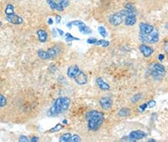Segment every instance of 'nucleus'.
Wrapping results in <instances>:
<instances>
[{
    "label": "nucleus",
    "instance_id": "5",
    "mask_svg": "<svg viewBox=\"0 0 168 142\" xmlns=\"http://www.w3.org/2000/svg\"><path fill=\"white\" fill-rule=\"evenodd\" d=\"M109 22L110 24L114 26H118L120 25L124 22V17L120 14L119 12L115 13V14H111L109 17Z\"/></svg>",
    "mask_w": 168,
    "mask_h": 142
},
{
    "label": "nucleus",
    "instance_id": "13",
    "mask_svg": "<svg viewBox=\"0 0 168 142\" xmlns=\"http://www.w3.org/2000/svg\"><path fill=\"white\" fill-rule=\"evenodd\" d=\"M96 84H97V86L98 87L100 90H102V91H109V90H110V86H109V83H106L101 77L96 78Z\"/></svg>",
    "mask_w": 168,
    "mask_h": 142
},
{
    "label": "nucleus",
    "instance_id": "44",
    "mask_svg": "<svg viewBox=\"0 0 168 142\" xmlns=\"http://www.w3.org/2000/svg\"><path fill=\"white\" fill-rule=\"evenodd\" d=\"M148 142H155V140H154V139H150V140L148 141Z\"/></svg>",
    "mask_w": 168,
    "mask_h": 142
},
{
    "label": "nucleus",
    "instance_id": "4",
    "mask_svg": "<svg viewBox=\"0 0 168 142\" xmlns=\"http://www.w3.org/2000/svg\"><path fill=\"white\" fill-rule=\"evenodd\" d=\"M113 98L110 96H104L99 99V105L104 110H109L113 107Z\"/></svg>",
    "mask_w": 168,
    "mask_h": 142
},
{
    "label": "nucleus",
    "instance_id": "31",
    "mask_svg": "<svg viewBox=\"0 0 168 142\" xmlns=\"http://www.w3.org/2000/svg\"><path fill=\"white\" fill-rule=\"evenodd\" d=\"M81 141H82V140H81L80 135H77V134L73 135L72 137H71V140H70V141L72 142H80Z\"/></svg>",
    "mask_w": 168,
    "mask_h": 142
},
{
    "label": "nucleus",
    "instance_id": "35",
    "mask_svg": "<svg viewBox=\"0 0 168 142\" xmlns=\"http://www.w3.org/2000/svg\"><path fill=\"white\" fill-rule=\"evenodd\" d=\"M20 142H28L30 141V140L28 139V137L26 135H21L19 137V140Z\"/></svg>",
    "mask_w": 168,
    "mask_h": 142
},
{
    "label": "nucleus",
    "instance_id": "33",
    "mask_svg": "<svg viewBox=\"0 0 168 142\" xmlns=\"http://www.w3.org/2000/svg\"><path fill=\"white\" fill-rule=\"evenodd\" d=\"M97 41H98L97 38H88V39L87 40V43H88V44H90V45H94Z\"/></svg>",
    "mask_w": 168,
    "mask_h": 142
},
{
    "label": "nucleus",
    "instance_id": "27",
    "mask_svg": "<svg viewBox=\"0 0 168 142\" xmlns=\"http://www.w3.org/2000/svg\"><path fill=\"white\" fill-rule=\"evenodd\" d=\"M124 8H125V9L130 10V11H131V12L137 13L136 8H135V6L134 5V4H132V3H126V4H124Z\"/></svg>",
    "mask_w": 168,
    "mask_h": 142
},
{
    "label": "nucleus",
    "instance_id": "24",
    "mask_svg": "<svg viewBox=\"0 0 168 142\" xmlns=\"http://www.w3.org/2000/svg\"><path fill=\"white\" fill-rule=\"evenodd\" d=\"M82 24H83V22L81 20H73V21H71V22L67 24V27L69 28V29H72L73 26H77L78 27Z\"/></svg>",
    "mask_w": 168,
    "mask_h": 142
},
{
    "label": "nucleus",
    "instance_id": "11",
    "mask_svg": "<svg viewBox=\"0 0 168 142\" xmlns=\"http://www.w3.org/2000/svg\"><path fill=\"white\" fill-rule=\"evenodd\" d=\"M6 19H7L8 22L13 24H21L24 22V18L22 17H20L18 14H15V13L6 15Z\"/></svg>",
    "mask_w": 168,
    "mask_h": 142
},
{
    "label": "nucleus",
    "instance_id": "16",
    "mask_svg": "<svg viewBox=\"0 0 168 142\" xmlns=\"http://www.w3.org/2000/svg\"><path fill=\"white\" fill-rule=\"evenodd\" d=\"M36 35L40 42L46 43L47 41V40H48V33L46 32L45 30H43V29L38 30L36 31Z\"/></svg>",
    "mask_w": 168,
    "mask_h": 142
},
{
    "label": "nucleus",
    "instance_id": "21",
    "mask_svg": "<svg viewBox=\"0 0 168 142\" xmlns=\"http://www.w3.org/2000/svg\"><path fill=\"white\" fill-rule=\"evenodd\" d=\"M37 55H38V56H39L41 60H44V61L49 60V57H48V55H47L46 50L40 49V50L37 51Z\"/></svg>",
    "mask_w": 168,
    "mask_h": 142
},
{
    "label": "nucleus",
    "instance_id": "25",
    "mask_svg": "<svg viewBox=\"0 0 168 142\" xmlns=\"http://www.w3.org/2000/svg\"><path fill=\"white\" fill-rule=\"evenodd\" d=\"M96 46H101L103 47H108L110 45L109 41H105V40H98L96 43L94 44Z\"/></svg>",
    "mask_w": 168,
    "mask_h": 142
},
{
    "label": "nucleus",
    "instance_id": "14",
    "mask_svg": "<svg viewBox=\"0 0 168 142\" xmlns=\"http://www.w3.org/2000/svg\"><path fill=\"white\" fill-rule=\"evenodd\" d=\"M47 3H48V5L50 6V8L52 10H57V11H60V12L64 11L65 8L61 4L59 1L56 2V0H47Z\"/></svg>",
    "mask_w": 168,
    "mask_h": 142
},
{
    "label": "nucleus",
    "instance_id": "18",
    "mask_svg": "<svg viewBox=\"0 0 168 142\" xmlns=\"http://www.w3.org/2000/svg\"><path fill=\"white\" fill-rule=\"evenodd\" d=\"M78 29H79V31L83 34V35H90L92 33V30L88 26H87L85 24L83 23L82 24H80L78 26Z\"/></svg>",
    "mask_w": 168,
    "mask_h": 142
},
{
    "label": "nucleus",
    "instance_id": "8",
    "mask_svg": "<svg viewBox=\"0 0 168 142\" xmlns=\"http://www.w3.org/2000/svg\"><path fill=\"white\" fill-rule=\"evenodd\" d=\"M73 79L77 85H85L87 83V76L82 70L74 77Z\"/></svg>",
    "mask_w": 168,
    "mask_h": 142
},
{
    "label": "nucleus",
    "instance_id": "42",
    "mask_svg": "<svg viewBox=\"0 0 168 142\" xmlns=\"http://www.w3.org/2000/svg\"><path fill=\"white\" fill-rule=\"evenodd\" d=\"M47 22H48L49 24H53V19L51 18H48V20H47Z\"/></svg>",
    "mask_w": 168,
    "mask_h": 142
},
{
    "label": "nucleus",
    "instance_id": "28",
    "mask_svg": "<svg viewBox=\"0 0 168 142\" xmlns=\"http://www.w3.org/2000/svg\"><path fill=\"white\" fill-rule=\"evenodd\" d=\"M6 104H7V98H5L4 94L0 93V109L5 107Z\"/></svg>",
    "mask_w": 168,
    "mask_h": 142
},
{
    "label": "nucleus",
    "instance_id": "10",
    "mask_svg": "<svg viewBox=\"0 0 168 142\" xmlns=\"http://www.w3.org/2000/svg\"><path fill=\"white\" fill-rule=\"evenodd\" d=\"M139 50L141 51V53L144 55L145 57H150V55L154 53V49L153 47L148 46L146 44H141L139 46Z\"/></svg>",
    "mask_w": 168,
    "mask_h": 142
},
{
    "label": "nucleus",
    "instance_id": "41",
    "mask_svg": "<svg viewBox=\"0 0 168 142\" xmlns=\"http://www.w3.org/2000/svg\"><path fill=\"white\" fill-rule=\"evenodd\" d=\"M52 36H53V37L57 36V31H56V29H52Z\"/></svg>",
    "mask_w": 168,
    "mask_h": 142
},
{
    "label": "nucleus",
    "instance_id": "20",
    "mask_svg": "<svg viewBox=\"0 0 168 142\" xmlns=\"http://www.w3.org/2000/svg\"><path fill=\"white\" fill-rule=\"evenodd\" d=\"M72 134L71 133H64L63 135H61L59 138V141L60 142H69L70 140H71V137H72Z\"/></svg>",
    "mask_w": 168,
    "mask_h": 142
},
{
    "label": "nucleus",
    "instance_id": "30",
    "mask_svg": "<svg viewBox=\"0 0 168 142\" xmlns=\"http://www.w3.org/2000/svg\"><path fill=\"white\" fill-rule=\"evenodd\" d=\"M141 98H142V94L141 93H137L135 95H134V96L131 98V102L132 103H134V104H135L137 103L138 101L141 99Z\"/></svg>",
    "mask_w": 168,
    "mask_h": 142
},
{
    "label": "nucleus",
    "instance_id": "23",
    "mask_svg": "<svg viewBox=\"0 0 168 142\" xmlns=\"http://www.w3.org/2000/svg\"><path fill=\"white\" fill-rule=\"evenodd\" d=\"M65 37H66V41L67 42H72L73 41H80L79 38L73 36V35L70 34V33H66L65 34Z\"/></svg>",
    "mask_w": 168,
    "mask_h": 142
},
{
    "label": "nucleus",
    "instance_id": "7",
    "mask_svg": "<svg viewBox=\"0 0 168 142\" xmlns=\"http://www.w3.org/2000/svg\"><path fill=\"white\" fill-rule=\"evenodd\" d=\"M150 71H153L155 72H156L157 74H159L161 77L164 78L166 72H167V70L165 66L158 62H153V64L151 65V70Z\"/></svg>",
    "mask_w": 168,
    "mask_h": 142
},
{
    "label": "nucleus",
    "instance_id": "12",
    "mask_svg": "<svg viewBox=\"0 0 168 142\" xmlns=\"http://www.w3.org/2000/svg\"><path fill=\"white\" fill-rule=\"evenodd\" d=\"M139 28H140V33L145 34V35L150 34L155 30V27L153 25H151L150 24L145 23V22L140 23Z\"/></svg>",
    "mask_w": 168,
    "mask_h": 142
},
{
    "label": "nucleus",
    "instance_id": "29",
    "mask_svg": "<svg viewBox=\"0 0 168 142\" xmlns=\"http://www.w3.org/2000/svg\"><path fill=\"white\" fill-rule=\"evenodd\" d=\"M64 128V125H62L61 124H57L55 127H53L52 129H50V132H58L60 131L61 129Z\"/></svg>",
    "mask_w": 168,
    "mask_h": 142
},
{
    "label": "nucleus",
    "instance_id": "9",
    "mask_svg": "<svg viewBox=\"0 0 168 142\" xmlns=\"http://www.w3.org/2000/svg\"><path fill=\"white\" fill-rule=\"evenodd\" d=\"M147 133H145V131H142V130H134L130 133L129 135V137L132 139L133 141H140V140H142L144 138L147 137Z\"/></svg>",
    "mask_w": 168,
    "mask_h": 142
},
{
    "label": "nucleus",
    "instance_id": "22",
    "mask_svg": "<svg viewBox=\"0 0 168 142\" xmlns=\"http://www.w3.org/2000/svg\"><path fill=\"white\" fill-rule=\"evenodd\" d=\"M5 15H9V14H14V5L11 4H8L5 7L4 10Z\"/></svg>",
    "mask_w": 168,
    "mask_h": 142
},
{
    "label": "nucleus",
    "instance_id": "38",
    "mask_svg": "<svg viewBox=\"0 0 168 142\" xmlns=\"http://www.w3.org/2000/svg\"><path fill=\"white\" fill-rule=\"evenodd\" d=\"M164 60H165V55H163V54H159V55H158V61H161V62H162Z\"/></svg>",
    "mask_w": 168,
    "mask_h": 142
},
{
    "label": "nucleus",
    "instance_id": "2",
    "mask_svg": "<svg viewBox=\"0 0 168 142\" xmlns=\"http://www.w3.org/2000/svg\"><path fill=\"white\" fill-rule=\"evenodd\" d=\"M71 104V99L67 97L58 98L55 101L53 105L50 108L47 112V115L49 117H55L67 111Z\"/></svg>",
    "mask_w": 168,
    "mask_h": 142
},
{
    "label": "nucleus",
    "instance_id": "39",
    "mask_svg": "<svg viewBox=\"0 0 168 142\" xmlns=\"http://www.w3.org/2000/svg\"><path fill=\"white\" fill-rule=\"evenodd\" d=\"M39 140H40V138L38 137V136H34V137H32L31 139L30 140V141L37 142V141H39Z\"/></svg>",
    "mask_w": 168,
    "mask_h": 142
},
{
    "label": "nucleus",
    "instance_id": "15",
    "mask_svg": "<svg viewBox=\"0 0 168 142\" xmlns=\"http://www.w3.org/2000/svg\"><path fill=\"white\" fill-rule=\"evenodd\" d=\"M80 71H81V69H80V67H79L78 66H77V65H73V66H71V67H68L67 71V77H68L69 78L73 79L74 77H75Z\"/></svg>",
    "mask_w": 168,
    "mask_h": 142
},
{
    "label": "nucleus",
    "instance_id": "40",
    "mask_svg": "<svg viewBox=\"0 0 168 142\" xmlns=\"http://www.w3.org/2000/svg\"><path fill=\"white\" fill-rule=\"evenodd\" d=\"M56 31H57V33L60 35V36H64V31L63 30H61V29H56Z\"/></svg>",
    "mask_w": 168,
    "mask_h": 142
},
{
    "label": "nucleus",
    "instance_id": "17",
    "mask_svg": "<svg viewBox=\"0 0 168 142\" xmlns=\"http://www.w3.org/2000/svg\"><path fill=\"white\" fill-rule=\"evenodd\" d=\"M124 24H125L126 26H133V25L135 24V23H136L137 21L136 15L127 16V17L124 18Z\"/></svg>",
    "mask_w": 168,
    "mask_h": 142
},
{
    "label": "nucleus",
    "instance_id": "3",
    "mask_svg": "<svg viewBox=\"0 0 168 142\" xmlns=\"http://www.w3.org/2000/svg\"><path fill=\"white\" fill-rule=\"evenodd\" d=\"M139 39L141 42H143L144 44H156L159 41V32L155 29L150 34L145 35L142 33H139Z\"/></svg>",
    "mask_w": 168,
    "mask_h": 142
},
{
    "label": "nucleus",
    "instance_id": "6",
    "mask_svg": "<svg viewBox=\"0 0 168 142\" xmlns=\"http://www.w3.org/2000/svg\"><path fill=\"white\" fill-rule=\"evenodd\" d=\"M47 55L49 57V60H53L56 57H58L61 53V47L60 46H55L50 47L46 50Z\"/></svg>",
    "mask_w": 168,
    "mask_h": 142
},
{
    "label": "nucleus",
    "instance_id": "32",
    "mask_svg": "<svg viewBox=\"0 0 168 142\" xmlns=\"http://www.w3.org/2000/svg\"><path fill=\"white\" fill-rule=\"evenodd\" d=\"M147 108H148V106H147V103L142 104H141V105L139 106V109H140L141 112H145Z\"/></svg>",
    "mask_w": 168,
    "mask_h": 142
},
{
    "label": "nucleus",
    "instance_id": "37",
    "mask_svg": "<svg viewBox=\"0 0 168 142\" xmlns=\"http://www.w3.org/2000/svg\"><path fill=\"white\" fill-rule=\"evenodd\" d=\"M61 21V16L60 14H56V23L60 24Z\"/></svg>",
    "mask_w": 168,
    "mask_h": 142
},
{
    "label": "nucleus",
    "instance_id": "36",
    "mask_svg": "<svg viewBox=\"0 0 168 142\" xmlns=\"http://www.w3.org/2000/svg\"><path fill=\"white\" fill-rule=\"evenodd\" d=\"M56 66L55 64H50V67H49V70H50V72H52V73H54L55 72H56Z\"/></svg>",
    "mask_w": 168,
    "mask_h": 142
},
{
    "label": "nucleus",
    "instance_id": "26",
    "mask_svg": "<svg viewBox=\"0 0 168 142\" xmlns=\"http://www.w3.org/2000/svg\"><path fill=\"white\" fill-rule=\"evenodd\" d=\"M98 33L102 37H104V38L108 37V32H107V30L104 26H99L98 28Z\"/></svg>",
    "mask_w": 168,
    "mask_h": 142
},
{
    "label": "nucleus",
    "instance_id": "19",
    "mask_svg": "<svg viewBox=\"0 0 168 142\" xmlns=\"http://www.w3.org/2000/svg\"><path fill=\"white\" fill-rule=\"evenodd\" d=\"M130 113H131V110L130 108H122V109H120L119 111L118 112V116L119 117H121V118H124V117H127L129 115H130Z\"/></svg>",
    "mask_w": 168,
    "mask_h": 142
},
{
    "label": "nucleus",
    "instance_id": "1",
    "mask_svg": "<svg viewBox=\"0 0 168 142\" xmlns=\"http://www.w3.org/2000/svg\"><path fill=\"white\" fill-rule=\"evenodd\" d=\"M85 118L87 121V129L91 132H96L104 124L105 115L101 111L93 109L87 112Z\"/></svg>",
    "mask_w": 168,
    "mask_h": 142
},
{
    "label": "nucleus",
    "instance_id": "45",
    "mask_svg": "<svg viewBox=\"0 0 168 142\" xmlns=\"http://www.w3.org/2000/svg\"><path fill=\"white\" fill-rule=\"evenodd\" d=\"M2 24H2V22H1V20H0V27L2 26Z\"/></svg>",
    "mask_w": 168,
    "mask_h": 142
},
{
    "label": "nucleus",
    "instance_id": "34",
    "mask_svg": "<svg viewBox=\"0 0 168 142\" xmlns=\"http://www.w3.org/2000/svg\"><path fill=\"white\" fill-rule=\"evenodd\" d=\"M147 106H148V108H150V109L154 108L155 106V101L150 100L149 102H148V103H147Z\"/></svg>",
    "mask_w": 168,
    "mask_h": 142
},
{
    "label": "nucleus",
    "instance_id": "43",
    "mask_svg": "<svg viewBox=\"0 0 168 142\" xmlns=\"http://www.w3.org/2000/svg\"><path fill=\"white\" fill-rule=\"evenodd\" d=\"M62 124H67V119H63V120H62Z\"/></svg>",
    "mask_w": 168,
    "mask_h": 142
}]
</instances>
